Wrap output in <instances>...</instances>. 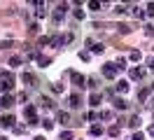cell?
<instances>
[{
	"mask_svg": "<svg viewBox=\"0 0 154 140\" xmlns=\"http://www.w3.org/2000/svg\"><path fill=\"white\" fill-rule=\"evenodd\" d=\"M42 126H45L47 131H51V129H54V121H51V119L47 117V119H42Z\"/></svg>",
	"mask_w": 154,
	"mask_h": 140,
	"instance_id": "21",
	"label": "cell"
},
{
	"mask_svg": "<svg viewBox=\"0 0 154 140\" xmlns=\"http://www.w3.org/2000/svg\"><path fill=\"white\" fill-rule=\"evenodd\" d=\"M0 124H2L5 129H14V126H17V119H14V114H2Z\"/></svg>",
	"mask_w": 154,
	"mask_h": 140,
	"instance_id": "5",
	"label": "cell"
},
{
	"mask_svg": "<svg viewBox=\"0 0 154 140\" xmlns=\"http://www.w3.org/2000/svg\"><path fill=\"white\" fill-rule=\"evenodd\" d=\"M0 91H2V89H0Z\"/></svg>",
	"mask_w": 154,
	"mask_h": 140,
	"instance_id": "42",
	"label": "cell"
},
{
	"mask_svg": "<svg viewBox=\"0 0 154 140\" xmlns=\"http://www.w3.org/2000/svg\"><path fill=\"white\" fill-rule=\"evenodd\" d=\"M115 107H117V110H126L128 105H126V101H122V98H117V101H115Z\"/></svg>",
	"mask_w": 154,
	"mask_h": 140,
	"instance_id": "13",
	"label": "cell"
},
{
	"mask_svg": "<svg viewBox=\"0 0 154 140\" xmlns=\"http://www.w3.org/2000/svg\"><path fill=\"white\" fill-rule=\"evenodd\" d=\"M152 91H154V84H152Z\"/></svg>",
	"mask_w": 154,
	"mask_h": 140,
	"instance_id": "41",
	"label": "cell"
},
{
	"mask_svg": "<svg viewBox=\"0 0 154 140\" xmlns=\"http://www.w3.org/2000/svg\"><path fill=\"white\" fill-rule=\"evenodd\" d=\"M21 79H23V84H26V86H33V84H35V75L23 73V75H21Z\"/></svg>",
	"mask_w": 154,
	"mask_h": 140,
	"instance_id": "9",
	"label": "cell"
},
{
	"mask_svg": "<svg viewBox=\"0 0 154 140\" xmlns=\"http://www.w3.org/2000/svg\"><path fill=\"white\" fill-rule=\"evenodd\" d=\"M100 101H103V96H100V93H91V98H89V105H94V107H96V105H100Z\"/></svg>",
	"mask_w": 154,
	"mask_h": 140,
	"instance_id": "11",
	"label": "cell"
},
{
	"mask_svg": "<svg viewBox=\"0 0 154 140\" xmlns=\"http://www.w3.org/2000/svg\"><path fill=\"white\" fill-rule=\"evenodd\" d=\"M147 12H149V14L154 12V2H149V5H147Z\"/></svg>",
	"mask_w": 154,
	"mask_h": 140,
	"instance_id": "34",
	"label": "cell"
},
{
	"mask_svg": "<svg viewBox=\"0 0 154 140\" xmlns=\"http://www.w3.org/2000/svg\"><path fill=\"white\" fill-rule=\"evenodd\" d=\"M0 77H2V84H0V89L5 93H10L12 89H14V75L10 73V70H2L0 73Z\"/></svg>",
	"mask_w": 154,
	"mask_h": 140,
	"instance_id": "1",
	"label": "cell"
},
{
	"mask_svg": "<svg viewBox=\"0 0 154 140\" xmlns=\"http://www.w3.org/2000/svg\"><path fill=\"white\" fill-rule=\"evenodd\" d=\"M100 2H105V5H107V2H110V0H100Z\"/></svg>",
	"mask_w": 154,
	"mask_h": 140,
	"instance_id": "39",
	"label": "cell"
},
{
	"mask_svg": "<svg viewBox=\"0 0 154 140\" xmlns=\"http://www.w3.org/2000/svg\"><path fill=\"white\" fill-rule=\"evenodd\" d=\"M28 2H33L35 7H42V2H45V0H28Z\"/></svg>",
	"mask_w": 154,
	"mask_h": 140,
	"instance_id": "32",
	"label": "cell"
},
{
	"mask_svg": "<svg viewBox=\"0 0 154 140\" xmlns=\"http://www.w3.org/2000/svg\"><path fill=\"white\" fill-rule=\"evenodd\" d=\"M115 65L119 68V70H126V58H117V61H115Z\"/></svg>",
	"mask_w": 154,
	"mask_h": 140,
	"instance_id": "20",
	"label": "cell"
},
{
	"mask_svg": "<svg viewBox=\"0 0 154 140\" xmlns=\"http://www.w3.org/2000/svg\"><path fill=\"white\" fill-rule=\"evenodd\" d=\"M103 133V126H91V135H100Z\"/></svg>",
	"mask_w": 154,
	"mask_h": 140,
	"instance_id": "24",
	"label": "cell"
},
{
	"mask_svg": "<svg viewBox=\"0 0 154 140\" xmlns=\"http://www.w3.org/2000/svg\"><path fill=\"white\" fill-rule=\"evenodd\" d=\"M94 51H96V54H100V51H105V47H103V45H94Z\"/></svg>",
	"mask_w": 154,
	"mask_h": 140,
	"instance_id": "27",
	"label": "cell"
},
{
	"mask_svg": "<svg viewBox=\"0 0 154 140\" xmlns=\"http://www.w3.org/2000/svg\"><path fill=\"white\" fill-rule=\"evenodd\" d=\"M58 121H61V124H68V121H70V114H68V112H61V114H58Z\"/></svg>",
	"mask_w": 154,
	"mask_h": 140,
	"instance_id": "16",
	"label": "cell"
},
{
	"mask_svg": "<svg viewBox=\"0 0 154 140\" xmlns=\"http://www.w3.org/2000/svg\"><path fill=\"white\" fill-rule=\"evenodd\" d=\"M23 114H26V119H28L30 126H35V124H38V112H35L33 105H26V107H23Z\"/></svg>",
	"mask_w": 154,
	"mask_h": 140,
	"instance_id": "2",
	"label": "cell"
},
{
	"mask_svg": "<svg viewBox=\"0 0 154 140\" xmlns=\"http://www.w3.org/2000/svg\"><path fill=\"white\" fill-rule=\"evenodd\" d=\"M61 140H75L72 131H63V133H61Z\"/></svg>",
	"mask_w": 154,
	"mask_h": 140,
	"instance_id": "17",
	"label": "cell"
},
{
	"mask_svg": "<svg viewBox=\"0 0 154 140\" xmlns=\"http://www.w3.org/2000/svg\"><path fill=\"white\" fill-rule=\"evenodd\" d=\"M89 7L94 9V12H96V9H100V0H89Z\"/></svg>",
	"mask_w": 154,
	"mask_h": 140,
	"instance_id": "22",
	"label": "cell"
},
{
	"mask_svg": "<svg viewBox=\"0 0 154 140\" xmlns=\"http://www.w3.org/2000/svg\"><path fill=\"white\" fill-rule=\"evenodd\" d=\"M152 33H154V26H149V23H147V26H145V35L149 37V35H152Z\"/></svg>",
	"mask_w": 154,
	"mask_h": 140,
	"instance_id": "25",
	"label": "cell"
},
{
	"mask_svg": "<svg viewBox=\"0 0 154 140\" xmlns=\"http://www.w3.org/2000/svg\"><path fill=\"white\" fill-rule=\"evenodd\" d=\"M122 2H124V5H128V2H131V0H122Z\"/></svg>",
	"mask_w": 154,
	"mask_h": 140,
	"instance_id": "38",
	"label": "cell"
},
{
	"mask_svg": "<svg viewBox=\"0 0 154 140\" xmlns=\"http://www.w3.org/2000/svg\"><path fill=\"white\" fill-rule=\"evenodd\" d=\"M100 70H103V75H105L107 79H115V77H117V73H119V68H117L115 63H105L103 68H100Z\"/></svg>",
	"mask_w": 154,
	"mask_h": 140,
	"instance_id": "3",
	"label": "cell"
},
{
	"mask_svg": "<svg viewBox=\"0 0 154 140\" xmlns=\"http://www.w3.org/2000/svg\"><path fill=\"white\" fill-rule=\"evenodd\" d=\"M119 30H122V33H128V30H131V26H126V23H119Z\"/></svg>",
	"mask_w": 154,
	"mask_h": 140,
	"instance_id": "29",
	"label": "cell"
},
{
	"mask_svg": "<svg viewBox=\"0 0 154 140\" xmlns=\"http://www.w3.org/2000/svg\"><path fill=\"white\" fill-rule=\"evenodd\" d=\"M140 58H143V54L138 49H131V61H140Z\"/></svg>",
	"mask_w": 154,
	"mask_h": 140,
	"instance_id": "14",
	"label": "cell"
},
{
	"mask_svg": "<svg viewBox=\"0 0 154 140\" xmlns=\"http://www.w3.org/2000/svg\"><path fill=\"white\" fill-rule=\"evenodd\" d=\"M115 89H117V91H119V93H126V91H128V82H126V79H119Z\"/></svg>",
	"mask_w": 154,
	"mask_h": 140,
	"instance_id": "10",
	"label": "cell"
},
{
	"mask_svg": "<svg viewBox=\"0 0 154 140\" xmlns=\"http://www.w3.org/2000/svg\"><path fill=\"white\" fill-rule=\"evenodd\" d=\"M147 96H149V91H147V89H140V93H138L140 103H143V101H147Z\"/></svg>",
	"mask_w": 154,
	"mask_h": 140,
	"instance_id": "23",
	"label": "cell"
},
{
	"mask_svg": "<svg viewBox=\"0 0 154 140\" xmlns=\"http://www.w3.org/2000/svg\"><path fill=\"white\" fill-rule=\"evenodd\" d=\"M0 140H7V138H5V135H0Z\"/></svg>",
	"mask_w": 154,
	"mask_h": 140,
	"instance_id": "40",
	"label": "cell"
},
{
	"mask_svg": "<svg viewBox=\"0 0 154 140\" xmlns=\"http://www.w3.org/2000/svg\"><path fill=\"white\" fill-rule=\"evenodd\" d=\"M28 30H30V33H33V35H35V33H38V30H40V26H38V23H33V26H30Z\"/></svg>",
	"mask_w": 154,
	"mask_h": 140,
	"instance_id": "30",
	"label": "cell"
},
{
	"mask_svg": "<svg viewBox=\"0 0 154 140\" xmlns=\"http://www.w3.org/2000/svg\"><path fill=\"white\" fill-rule=\"evenodd\" d=\"M131 79H135V82H138V79H143V75H145V70L143 68H131Z\"/></svg>",
	"mask_w": 154,
	"mask_h": 140,
	"instance_id": "8",
	"label": "cell"
},
{
	"mask_svg": "<svg viewBox=\"0 0 154 140\" xmlns=\"http://www.w3.org/2000/svg\"><path fill=\"white\" fill-rule=\"evenodd\" d=\"M107 133H110V135H119V129H117V126H110V131H107Z\"/></svg>",
	"mask_w": 154,
	"mask_h": 140,
	"instance_id": "28",
	"label": "cell"
},
{
	"mask_svg": "<svg viewBox=\"0 0 154 140\" xmlns=\"http://www.w3.org/2000/svg\"><path fill=\"white\" fill-rule=\"evenodd\" d=\"M70 79H72V84H75V86H84V84H87V79H84L79 73H75V70H70Z\"/></svg>",
	"mask_w": 154,
	"mask_h": 140,
	"instance_id": "6",
	"label": "cell"
},
{
	"mask_svg": "<svg viewBox=\"0 0 154 140\" xmlns=\"http://www.w3.org/2000/svg\"><path fill=\"white\" fill-rule=\"evenodd\" d=\"M133 140H145V133H133Z\"/></svg>",
	"mask_w": 154,
	"mask_h": 140,
	"instance_id": "31",
	"label": "cell"
},
{
	"mask_svg": "<svg viewBox=\"0 0 154 140\" xmlns=\"http://www.w3.org/2000/svg\"><path fill=\"white\" fill-rule=\"evenodd\" d=\"M66 9H68V2H58L56 12H54V21H56V23H61V21H63V14H66Z\"/></svg>",
	"mask_w": 154,
	"mask_h": 140,
	"instance_id": "4",
	"label": "cell"
},
{
	"mask_svg": "<svg viewBox=\"0 0 154 140\" xmlns=\"http://www.w3.org/2000/svg\"><path fill=\"white\" fill-rule=\"evenodd\" d=\"M147 68H149V70L154 73V58H149V61H147Z\"/></svg>",
	"mask_w": 154,
	"mask_h": 140,
	"instance_id": "33",
	"label": "cell"
},
{
	"mask_svg": "<svg viewBox=\"0 0 154 140\" xmlns=\"http://www.w3.org/2000/svg\"><path fill=\"white\" fill-rule=\"evenodd\" d=\"M33 140H45V138H42V135H38V138H33Z\"/></svg>",
	"mask_w": 154,
	"mask_h": 140,
	"instance_id": "37",
	"label": "cell"
},
{
	"mask_svg": "<svg viewBox=\"0 0 154 140\" xmlns=\"http://www.w3.org/2000/svg\"><path fill=\"white\" fill-rule=\"evenodd\" d=\"M0 105H2L5 110H7V107H12V105H14V96H10V93H5V96L0 98Z\"/></svg>",
	"mask_w": 154,
	"mask_h": 140,
	"instance_id": "7",
	"label": "cell"
},
{
	"mask_svg": "<svg viewBox=\"0 0 154 140\" xmlns=\"http://www.w3.org/2000/svg\"><path fill=\"white\" fill-rule=\"evenodd\" d=\"M131 14H133V17H138V19H145V17H147L143 9H138V7H133V9H131Z\"/></svg>",
	"mask_w": 154,
	"mask_h": 140,
	"instance_id": "12",
	"label": "cell"
},
{
	"mask_svg": "<svg viewBox=\"0 0 154 140\" xmlns=\"http://www.w3.org/2000/svg\"><path fill=\"white\" fill-rule=\"evenodd\" d=\"M10 65H12V68L21 65V56H12V58H10Z\"/></svg>",
	"mask_w": 154,
	"mask_h": 140,
	"instance_id": "19",
	"label": "cell"
},
{
	"mask_svg": "<svg viewBox=\"0 0 154 140\" xmlns=\"http://www.w3.org/2000/svg\"><path fill=\"white\" fill-rule=\"evenodd\" d=\"M38 63H40V68H47V65H49V58H47V56H42V54H40Z\"/></svg>",
	"mask_w": 154,
	"mask_h": 140,
	"instance_id": "15",
	"label": "cell"
},
{
	"mask_svg": "<svg viewBox=\"0 0 154 140\" xmlns=\"http://www.w3.org/2000/svg\"><path fill=\"white\" fill-rule=\"evenodd\" d=\"M149 133H152V135H154V124H152V126H149Z\"/></svg>",
	"mask_w": 154,
	"mask_h": 140,
	"instance_id": "36",
	"label": "cell"
},
{
	"mask_svg": "<svg viewBox=\"0 0 154 140\" xmlns=\"http://www.w3.org/2000/svg\"><path fill=\"white\" fill-rule=\"evenodd\" d=\"M68 103H70V105H72V107H77V105H79V96H70V98H68Z\"/></svg>",
	"mask_w": 154,
	"mask_h": 140,
	"instance_id": "18",
	"label": "cell"
},
{
	"mask_svg": "<svg viewBox=\"0 0 154 140\" xmlns=\"http://www.w3.org/2000/svg\"><path fill=\"white\" fill-rule=\"evenodd\" d=\"M72 2H75V5H82V2H84V0H72Z\"/></svg>",
	"mask_w": 154,
	"mask_h": 140,
	"instance_id": "35",
	"label": "cell"
},
{
	"mask_svg": "<svg viewBox=\"0 0 154 140\" xmlns=\"http://www.w3.org/2000/svg\"><path fill=\"white\" fill-rule=\"evenodd\" d=\"M51 91H54V93H61V91H63V86H61V84H54V86H51Z\"/></svg>",
	"mask_w": 154,
	"mask_h": 140,
	"instance_id": "26",
	"label": "cell"
}]
</instances>
